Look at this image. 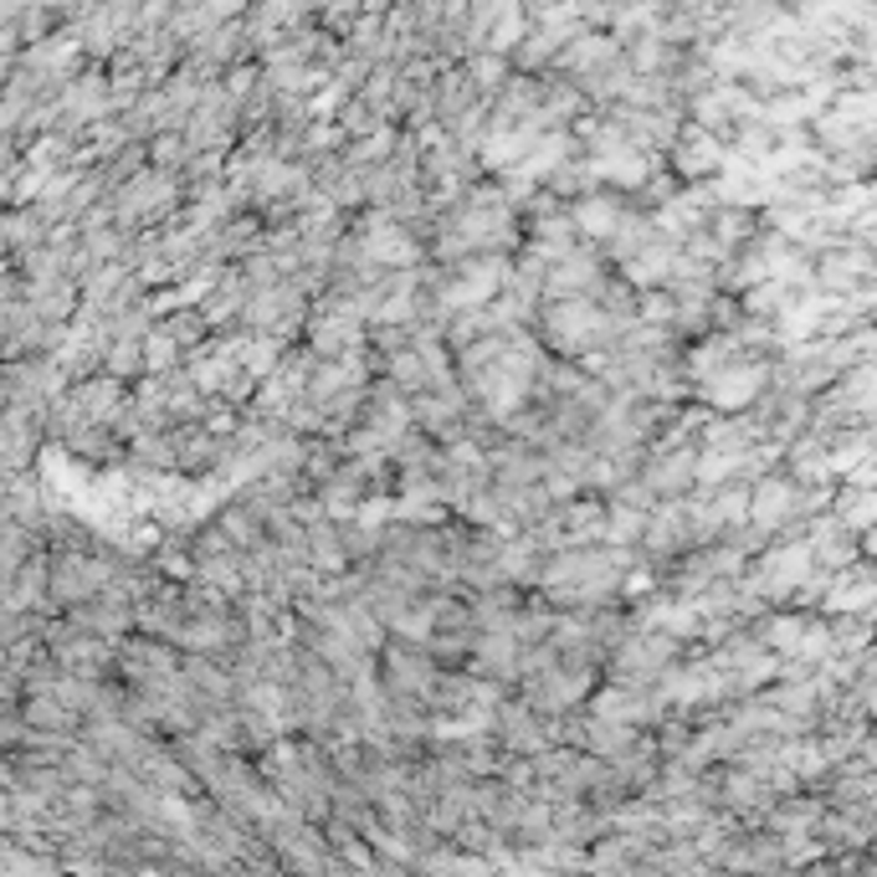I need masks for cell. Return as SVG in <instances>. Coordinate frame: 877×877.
I'll list each match as a JSON object with an SVG mask.
<instances>
[{"label": "cell", "mask_w": 877, "mask_h": 877, "mask_svg": "<svg viewBox=\"0 0 877 877\" xmlns=\"http://www.w3.org/2000/svg\"><path fill=\"white\" fill-rule=\"evenodd\" d=\"M724 160H729V149L718 144L708 129H688L678 139V149H672V165H678L682 180H698V175H718L724 170Z\"/></svg>", "instance_id": "cell-8"}, {"label": "cell", "mask_w": 877, "mask_h": 877, "mask_svg": "<svg viewBox=\"0 0 877 877\" xmlns=\"http://www.w3.org/2000/svg\"><path fill=\"white\" fill-rule=\"evenodd\" d=\"M390 375H396V386H421L426 380V365H421V355H396L390 359Z\"/></svg>", "instance_id": "cell-24"}, {"label": "cell", "mask_w": 877, "mask_h": 877, "mask_svg": "<svg viewBox=\"0 0 877 877\" xmlns=\"http://www.w3.org/2000/svg\"><path fill=\"white\" fill-rule=\"evenodd\" d=\"M631 739H637V734H631V724H606V718H596V724H590V749H596V755H626V749H631Z\"/></svg>", "instance_id": "cell-19"}, {"label": "cell", "mask_w": 877, "mask_h": 877, "mask_svg": "<svg viewBox=\"0 0 877 877\" xmlns=\"http://www.w3.org/2000/svg\"><path fill=\"white\" fill-rule=\"evenodd\" d=\"M570 221H575V231L590 241H616V231L626 227V211L611 196H585V200H575Z\"/></svg>", "instance_id": "cell-12"}, {"label": "cell", "mask_w": 877, "mask_h": 877, "mask_svg": "<svg viewBox=\"0 0 877 877\" xmlns=\"http://www.w3.org/2000/svg\"><path fill=\"white\" fill-rule=\"evenodd\" d=\"M365 262L370 267H411L416 262V241L411 231L400 227V221H390V216H375L370 231H365Z\"/></svg>", "instance_id": "cell-6"}, {"label": "cell", "mask_w": 877, "mask_h": 877, "mask_svg": "<svg viewBox=\"0 0 877 877\" xmlns=\"http://www.w3.org/2000/svg\"><path fill=\"white\" fill-rule=\"evenodd\" d=\"M873 600H877V580H863V575H857V580L841 585L837 596H831V611H863Z\"/></svg>", "instance_id": "cell-22"}, {"label": "cell", "mask_w": 877, "mask_h": 877, "mask_svg": "<svg viewBox=\"0 0 877 877\" xmlns=\"http://www.w3.org/2000/svg\"><path fill=\"white\" fill-rule=\"evenodd\" d=\"M252 186H257V196H288V190L303 186V170H292V165H282V160H262Z\"/></svg>", "instance_id": "cell-18"}, {"label": "cell", "mask_w": 877, "mask_h": 877, "mask_svg": "<svg viewBox=\"0 0 877 877\" xmlns=\"http://www.w3.org/2000/svg\"><path fill=\"white\" fill-rule=\"evenodd\" d=\"M467 103V88H462V78H447V88H441V113H447V119H452L457 108Z\"/></svg>", "instance_id": "cell-27"}, {"label": "cell", "mask_w": 877, "mask_h": 877, "mask_svg": "<svg viewBox=\"0 0 877 877\" xmlns=\"http://www.w3.org/2000/svg\"><path fill=\"white\" fill-rule=\"evenodd\" d=\"M482 41H488L492 57H504L508 47L529 41V11H524V6H504V11H498V21H492V31Z\"/></svg>", "instance_id": "cell-16"}, {"label": "cell", "mask_w": 877, "mask_h": 877, "mask_svg": "<svg viewBox=\"0 0 877 877\" xmlns=\"http://www.w3.org/2000/svg\"><path fill=\"white\" fill-rule=\"evenodd\" d=\"M478 657H482V672H498V678H514V672H519V662H514V657H519V637H514V631H508V626H498V637H482L478 641Z\"/></svg>", "instance_id": "cell-15"}, {"label": "cell", "mask_w": 877, "mask_h": 877, "mask_svg": "<svg viewBox=\"0 0 877 877\" xmlns=\"http://www.w3.org/2000/svg\"><path fill=\"white\" fill-rule=\"evenodd\" d=\"M647 524H651L647 508H631V504H621V498H616V504L606 508V539H611L616 549L637 545L641 534H647Z\"/></svg>", "instance_id": "cell-14"}, {"label": "cell", "mask_w": 877, "mask_h": 877, "mask_svg": "<svg viewBox=\"0 0 877 877\" xmlns=\"http://www.w3.org/2000/svg\"><path fill=\"white\" fill-rule=\"evenodd\" d=\"M27 714H31V724H52V729H62L67 718H72L67 708H57V704H52V692H37Z\"/></svg>", "instance_id": "cell-25"}, {"label": "cell", "mask_w": 877, "mask_h": 877, "mask_svg": "<svg viewBox=\"0 0 877 877\" xmlns=\"http://www.w3.org/2000/svg\"><path fill=\"white\" fill-rule=\"evenodd\" d=\"M113 103H119V98H113V93L103 88V78H82V82H72V88H67L57 108H62V113H67L72 123H78V119H82V123H98Z\"/></svg>", "instance_id": "cell-13"}, {"label": "cell", "mask_w": 877, "mask_h": 877, "mask_svg": "<svg viewBox=\"0 0 877 877\" xmlns=\"http://www.w3.org/2000/svg\"><path fill=\"white\" fill-rule=\"evenodd\" d=\"M186 139H155V165H170V160H180L186 155Z\"/></svg>", "instance_id": "cell-28"}, {"label": "cell", "mask_w": 877, "mask_h": 877, "mask_svg": "<svg viewBox=\"0 0 877 877\" xmlns=\"http://www.w3.org/2000/svg\"><path fill=\"white\" fill-rule=\"evenodd\" d=\"M323 144H339V129H308V149H323Z\"/></svg>", "instance_id": "cell-29"}, {"label": "cell", "mask_w": 877, "mask_h": 877, "mask_svg": "<svg viewBox=\"0 0 877 877\" xmlns=\"http://www.w3.org/2000/svg\"><path fill=\"white\" fill-rule=\"evenodd\" d=\"M570 155H575V139H570V133H545V139H539V144L529 149V160H524L514 175H504V180H508V196H524V190H529L534 180H555L559 165H570Z\"/></svg>", "instance_id": "cell-3"}, {"label": "cell", "mask_w": 877, "mask_h": 877, "mask_svg": "<svg viewBox=\"0 0 877 877\" xmlns=\"http://www.w3.org/2000/svg\"><path fill=\"white\" fill-rule=\"evenodd\" d=\"M811 559L816 549L811 545H785L775 549V555H765V565H759L755 585L765 590V596H796V590H806V575H811Z\"/></svg>", "instance_id": "cell-2"}, {"label": "cell", "mask_w": 877, "mask_h": 877, "mask_svg": "<svg viewBox=\"0 0 877 877\" xmlns=\"http://www.w3.org/2000/svg\"><path fill=\"white\" fill-rule=\"evenodd\" d=\"M144 370V339H129V345H113L108 349V375L123 380V375H139Z\"/></svg>", "instance_id": "cell-21"}, {"label": "cell", "mask_w": 877, "mask_h": 877, "mask_svg": "<svg viewBox=\"0 0 877 877\" xmlns=\"http://www.w3.org/2000/svg\"><path fill=\"white\" fill-rule=\"evenodd\" d=\"M647 714V704H641L631 688H606L596 692V718H606V724H631V718Z\"/></svg>", "instance_id": "cell-17"}, {"label": "cell", "mask_w": 877, "mask_h": 877, "mask_svg": "<svg viewBox=\"0 0 877 877\" xmlns=\"http://www.w3.org/2000/svg\"><path fill=\"white\" fill-rule=\"evenodd\" d=\"M467 78H472V88H482V93L498 88V82H504V57H492V52L472 57V62H467Z\"/></svg>", "instance_id": "cell-23"}, {"label": "cell", "mask_w": 877, "mask_h": 877, "mask_svg": "<svg viewBox=\"0 0 877 877\" xmlns=\"http://www.w3.org/2000/svg\"><path fill=\"white\" fill-rule=\"evenodd\" d=\"M545 288L555 292L559 303H570V298H590V292L600 288V267H596V257L575 252V257H565V262H555V267L545 272Z\"/></svg>", "instance_id": "cell-10"}, {"label": "cell", "mask_w": 877, "mask_h": 877, "mask_svg": "<svg viewBox=\"0 0 877 877\" xmlns=\"http://www.w3.org/2000/svg\"><path fill=\"white\" fill-rule=\"evenodd\" d=\"M313 534H319V539H313V559H319V565H339V559H345L339 539H333L329 529H313Z\"/></svg>", "instance_id": "cell-26"}, {"label": "cell", "mask_w": 877, "mask_h": 877, "mask_svg": "<svg viewBox=\"0 0 877 877\" xmlns=\"http://www.w3.org/2000/svg\"><path fill=\"white\" fill-rule=\"evenodd\" d=\"M545 329H549V345L559 355H590L596 345H606L616 329V319L606 308H596L590 298H570V303H555L545 313Z\"/></svg>", "instance_id": "cell-1"}, {"label": "cell", "mask_w": 877, "mask_h": 877, "mask_svg": "<svg viewBox=\"0 0 877 877\" xmlns=\"http://www.w3.org/2000/svg\"><path fill=\"white\" fill-rule=\"evenodd\" d=\"M790 514H796V482L790 478H765L749 492V519H755L759 529H780Z\"/></svg>", "instance_id": "cell-11"}, {"label": "cell", "mask_w": 877, "mask_h": 877, "mask_svg": "<svg viewBox=\"0 0 877 877\" xmlns=\"http://www.w3.org/2000/svg\"><path fill=\"white\" fill-rule=\"evenodd\" d=\"M759 390H765V370L759 365H729L714 380H704V400L718 406V411H745Z\"/></svg>", "instance_id": "cell-5"}, {"label": "cell", "mask_w": 877, "mask_h": 877, "mask_svg": "<svg viewBox=\"0 0 877 877\" xmlns=\"http://www.w3.org/2000/svg\"><path fill=\"white\" fill-rule=\"evenodd\" d=\"M103 585H108V565H98V559H82V555L57 559L52 596L62 600V606H72V611H78L82 600H93L98 590H103Z\"/></svg>", "instance_id": "cell-4"}, {"label": "cell", "mask_w": 877, "mask_h": 877, "mask_svg": "<svg viewBox=\"0 0 877 877\" xmlns=\"http://www.w3.org/2000/svg\"><path fill=\"white\" fill-rule=\"evenodd\" d=\"M175 200V186L165 180V175H133L129 186H123V196H119V227L123 221H144V216H155V211H165Z\"/></svg>", "instance_id": "cell-9"}, {"label": "cell", "mask_w": 877, "mask_h": 877, "mask_svg": "<svg viewBox=\"0 0 877 877\" xmlns=\"http://www.w3.org/2000/svg\"><path fill=\"white\" fill-rule=\"evenodd\" d=\"M175 359H180V345H175L170 333L165 329H149L144 333V370L149 375H165L175 365Z\"/></svg>", "instance_id": "cell-20"}, {"label": "cell", "mask_w": 877, "mask_h": 877, "mask_svg": "<svg viewBox=\"0 0 877 877\" xmlns=\"http://www.w3.org/2000/svg\"><path fill=\"white\" fill-rule=\"evenodd\" d=\"M672 647H678L672 637L641 631V637H631L621 651H616V678H626V682H637V678H657V667H667Z\"/></svg>", "instance_id": "cell-7"}]
</instances>
